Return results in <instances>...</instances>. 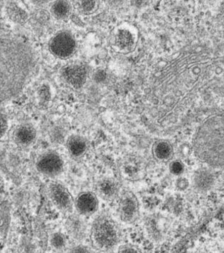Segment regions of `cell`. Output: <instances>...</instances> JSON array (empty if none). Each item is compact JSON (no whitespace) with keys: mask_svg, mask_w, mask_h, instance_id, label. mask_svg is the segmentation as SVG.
<instances>
[{"mask_svg":"<svg viewBox=\"0 0 224 253\" xmlns=\"http://www.w3.org/2000/svg\"><path fill=\"white\" fill-rule=\"evenodd\" d=\"M1 102L17 97L32 80L38 56L28 40L11 33L1 35Z\"/></svg>","mask_w":224,"mask_h":253,"instance_id":"cell-1","label":"cell"},{"mask_svg":"<svg viewBox=\"0 0 224 253\" xmlns=\"http://www.w3.org/2000/svg\"><path fill=\"white\" fill-rule=\"evenodd\" d=\"M193 149L201 162L214 169H224V117L214 116L200 125Z\"/></svg>","mask_w":224,"mask_h":253,"instance_id":"cell-2","label":"cell"},{"mask_svg":"<svg viewBox=\"0 0 224 253\" xmlns=\"http://www.w3.org/2000/svg\"><path fill=\"white\" fill-rule=\"evenodd\" d=\"M91 245L101 252H112L119 247L121 230L118 222L108 211H101L93 218L90 229Z\"/></svg>","mask_w":224,"mask_h":253,"instance_id":"cell-3","label":"cell"},{"mask_svg":"<svg viewBox=\"0 0 224 253\" xmlns=\"http://www.w3.org/2000/svg\"><path fill=\"white\" fill-rule=\"evenodd\" d=\"M139 40V31L136 25L129 22L119 24L111 34V46L118 54L133 52L136 49Z\"/></svg>","mask_w":224,"mask_h":253,"instance_id":"cell-4","label":"cell"},{"mask_svg":"<svg viewBox=\"0 0 224 253\" xmlns=\"http://www.w3.org/2000/svg\"><path fill=\"white\" fill-rule=\"evenodd\" d=\"M48 47L54 57L66 60L72 57L77 51L75 37L68 30H59L50 38Z\"/></svg>","mask_w":224,"mask_h":253,"instance_id":"cell-5","label":"cell"},{"mask_svg":"<svg viewBox=\"0 0 224 253\" xmlns=\"http://www.w3.org/2000/svg\"><path fill=\"white\" fill-rule=\"evenodd\" d=\"M48 195L57 210L64 214L73 212L75 200L68 188L62 182L52 180L47 185Z\"/></svg>","mask_w":224,"mask_h":253,"instance_id":"cell-6","label":"cell"},{"mask_svg":"<svg viewBox=\"0 0 224 253\" xmlns=\"http://www.w3.org/2000/svg\"><path fill=\"white\" fill-rule=\"evenodd\" d=\"M117 213L121 222L133 224L140 216V205L134 193L124 191L119 195Z\"/></svg>","mask_w":224,"mask_h":253,"instance_id":"cell-7","label":"cell"},{"mask_svg":"<svg viewBox=\"0 0 224 253\" xmlns=\"http://www.w3.org/2000/svg\"><path fill=\"white\" fill-rule=\"evenodd\" d=\"M35 166L37 170L42 175L55 178L64 171V161L57 151L47 150L39 156Z\"/></svg>","mask_w":224,"mask_h":253,"instance_id":"cell-8","label":"cell"},{"mask_svg":"<svg viewBox=\"0 0 224 253\" xmlns=\"http://www.w3.org/2000/svg\"><path fill=\"white\" fill-rule=\"evenodd\" d=\"M62 80L75 89H80L86 84L88 79V66L80 62H70L61 69Z\"/></svg>","mask_w":224,"mask_h":253,"instance_id":"cell-9","label":"cell"},{"mask_svg":"<svg viewBox=\"0 0 224 253\" xmlns=\"http://www.w3.org/2000/svg\"><path fill=\"white\" fill-rule=\"evenodd\" d=\"M146 161L139 155H129L121 163V174L126 180H139L146 175Z\"/></svg>","mask_w":224,"mask_h":253,"instance_id":"cell-10","label":"cell"},{"mask_svg":"<svg viewBox=\"0 0 224 253\" xmlns=\"http://www.w3.org/2000/svg\"><path fill=\"white\" fill-rule=\"evenodd\" d=\"M99 197L94 192H82L75 200L76 211L77 213L85 217L95 215L99 210Z\"/></svg>","mask_w":224,"mask_h":253,"instance_id":"cell-11","label":"cell"},{"mask_svg":"<svg viewBox=\"0 0 224 253\" xmlns=\"http://www.w3.org/2000/svg\"><path fill=\"white\" fill-rule=\"evenodd\" d=\"M94 193L100 199L106 202H112L119 198L121 194L120 184L115 178L103 177L95 183Z\"/></svg>","mask_w":224,"mask_h":253,"instance_id":"cell-12","label":"cell"},{"mask_svg":"<svg viewBox=\"0 0 224 253\" xmlns=\"http://www.w3.org/2000/svg\"><path fill=\"white\" fill-rule=\"evenodd\" d=\"M79 213L69 214L64 226L66 232L71 238L77 242H82L86 238L88 233V224L85 219Z\"/></svg>","mask_w":224,"mask_h":253,"instance_id":"cell-13","label":"cell"},{"mask_svg":"<svg viewBox=\"0 0 224 253\" xmlns=\"http://www.w3.org/2000/svg\"><path fill=\"white\" fill-rule=\"evenodd\" d=\"M37 138L38 130L31 124H19L13 130V141L20 147H30L36 142Z\"/></svg>","mask_w":224,"mask_h":253,"instance_id":"cell-14","label":"cell"},{"mask_svg":"<svg viewBox=\"0 0 224 253\" xmlns=\"http://www.w3.org/2000/svg\"><path fill=\"white\" fill-rule=\"evenodd\" d=\"M6 10L9 19L15 24L25 25L30 19V10L22 0H10Z\"/></svg>","mask_w":224,"mask_h":253,"instance_id":"cell-15","label":"cell"},{"mask_svg":"<svg viewBox=\"0 0 224 253\" xmlns=\"http://www.w3.org/2000/svg\"><path fill=\"white\" fill-rule=\"evenodd\" d=\"M65 146L71 157L76 159L83 157L89 149L88 140L80 134H72L67 137Z\"/></svg>","mask_w":224,"mask_h":253,"instance_id":"cell-16","label":"cell"},{"mask_svg":"<svg viewBox=\"0 0 224 253\" xmlns=\"http://www.w3.org/2000/svg\"><path fill=\"white\" fill-rule=\"evenodd\" d=\"M215 175L208 169H199L193 176V185L201 193L210 191L215 184Z\"/></svg>","mask_w":224,"mask_h":253,"instance_id":"cell-17","label":"cell"},{"mask_svg":"<svg viewBox=\"0 0 224 253\" xmlns=\"http://www.w3.org/2000/svg\"><path fill=\"white\" fill-rule=\"evenodd\" d=\"M73 11V5L69 0H53L49 4V12L56 20L69 19Z\"/></svg>","mask_w":224,"mask_h":253,"instance_id":"cell-18","label":"cell"},{"mask_svg":"<svg viewBox=\"0 0 224 253\" xmlns=\"http://www.w3.org/2000/svg\"><path fill=\"white\" fill-rule=\"evenodd\" d=\"M174 153L173 146L167 140H157L153 145L152 154L156 161L168 162L173 158Z\"/></svg>","mask_w":224,"mask_h":253,"instance_id":"cell-19","label":"cell"},{"mask_svg":"<svg viewBox=\"0 0 224 253\" xmlns=\"http://www.w3.org/2000/svg\"><path fill=\"white\" fill-rule=\"evenodd\" d=\"M10 206L7 201H2L1 204V249L5 244L11 222Z\"/></svg>","mask_w":224,"mask_h":253,"instance_id":"cell-20","label":"cell"},{"mask_svg":"<svg viewBox=\"0 0 224 253\" xmlns=\"http://www.w3.org/2000/svg\"><path fill=\"white\" fill-rule=\"evenodd\" d=\"M74 6L84 15H91L99 9V0H73Z\"/></svg>","mask_w":224,"mask_h":253,"instance_id":"cell-21","label":"cell"},{"mask_svg":"<svg viewBox=\"0 0 224 253\" xmlns=\"http://www.w3.org/2000/svg\"><path fill=\"white\" fill-rule=\"evenodd\" d=\"M146 223V230L147 234L149 235L151 240L154 241H159L162 240V229L159 227L157 219L154 216L147 217V220L145 222Z\"/></svg>","mask_w":224,"mask_h":253,"instance_id":"cell-22","label":"cell"},{"mask_svg":"<svg viewBox=\"0 0 224 253\" xmlns=\"http://www.w3.org/2000/svg\"><path fill=\"white\" fill-rule=\"evenodd\" d=\"M49 243L53 249L56 251H62L67 247V236L60 232H55L50 236Z\"/></svg>","mask_w":224,"mask_h":253,"instance_id":"cell-23","label":"cell"},{"mask_svg":"<svg viewBox=\"0 0 224 253\" xmlns=\"http://www.w3.org/2000/svg\"><path fill=\"white\" fill-rule=\"evenodd\" d=\"M169 169L171 173L180 176L184 172L185 166L183 162L179 160L172 161L169 164Z\"/></svg>","mask_w":224,"mask_h":253,"instance_id":"cell-24","label":"cell"},{"mask_svg":"<svg viewBox=\"0 0 224 253\" xmlns=\"http://www.w3.org/2000/svg\"><path fill=\"white\" fill-rule=\"evenodd\" d=\"M189 181L184 177H179L176 181V187L180 191H184L189 187Z\"/></svg>","mask_w":224,"mask_h":253,"instance_id":"cell-25","label":"cell"},{"mask_svg":"<svg viewBox=\"0 0 224 253\" xmlns=\"http://www.w3.org/2000/svg\"><path fill=\"white\" fill-rule=\"evenodd\" d=\"M8 128H9V124H8L7 119L4 114H1V137L2 138L4 135L5 134L7 131Z\"/></svg>","mask_w":224,"mask_h":253,"instance_id":"cell-26","label":"cell"},{"mask_svg":"<svg viewBox=\"0 0 224 253\" xmlns=\"http://www.w3.org/2000/svg\"><path fill=\"white\" fill-rule=\"evenodd\" d=\"M32 4L37 6H44L51 2V0H30Z\"/></svg>","mask_w":224,"mask_h":253,"instance_id":"cell-27","label":"cell"},{"mask_svg":"<svg viewBox=\"0 0 224 253\" xmlns=\"http://www.w3.org/2000/svg\"><path fill=\"white\" fill-rule=\"evenodd\" d=\"M71 253H88L89 250L86 248H83V246H77L76 248L70 250Z\"/></svg>","mask_w":224,"mask_h":253,"instance_id":"cell-28","label":"cell"},{"mask_svg":"<svg viewBox=\"0 0 224 253\" xmlns=\"http://www.w3.org/2000/svg\"><path fill=\"white\" fill-rule=\"evenodd\" d=\"M150 0H131L132 4L136 6H141L146 4Z\"/></svg>","mask_w":224,"mask_h":253,"instance_id":"cell-29","label":"cell"}]
</instances>
